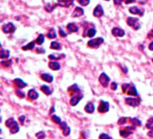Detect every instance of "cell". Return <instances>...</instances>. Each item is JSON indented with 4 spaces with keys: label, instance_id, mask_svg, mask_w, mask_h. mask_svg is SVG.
<instances>
[{
    "label": "cell",
    "instance_id": "1",
    "mask_svg": "<svg viewBox=\"0 0 153 139\" xmlns=\"http://www.w3.org/2000/svg\"><path fill=\"white\" fill-rule=\"evenodd\" d=\"M104 42V39L103 38H96V39H92V40H89L88 41V46L90 48H93V49H97L98 48L102 43Z\"/></svg>",
    "mask_w": 153,
    "mask_h": 139
},
{
    "label": "cell",
    "instance_id": "2",
    "mask_svg": "<svg viewBox=\"0 0 153 139\" xmlns=\"http://www.w3.org/2000/svg\"><path fill=\"white\" fill-rule=\"evenodd\" d=\"M127 24L134 30H139L141 28V22H139V19L135 17H129L127 19Z\"/></svg>",
    "mask_w": 153,
    "mask_h": 139
},
{
    "label": "cell",
    "instance_id": "3",
    "mask_svg": "<svg viewBox=\"0 0 153 139\" xmlns=\"http://www.w3.org/2000/svg\"><path fill=\"white\" fill-rule=\"evenodd\" d=\"M2 31L5 33H13L15 31V26L13 22H7L2 26Z\"/></svg>",
    "mask_w": 153,
    "mask_h": 139
},
{
    "label": "cell",
    "instance_id": "4",
    "mask_svg": "<svg viewBox=\"0 0 153 139\" xmlns=\"http://www.w3.org/2000/svg\"><path fill=\"white\" fill-rule=\"evenodd\" d=\"M98 80H99V83L102 84V86H103V87H108V84H109L110 79H109V77L106 75V74L102 73L101 75H99V78H98Z\"/></svg>",
    "mask_w": 153,
    "mask_h": 139
},
{
    "label": "cell",
    "instance_id": "5",
    "mask_svg": "<svg viewBox=\"0 0 153 139\" xmlns=\"http://www.w3.org/2000/svg\"><path fill=\"white\" fill-rule=\"evenodd\" d=\"M98 110L100 113H105V112L108 111V110H109V103L107 102V101H101L99 103V106H98Z\"/></svg>",
    "mask_w": 153,
    "mask_h": 139
},
{
    "label": "cell",
    "instance_id": "6",
    "mask_svg": "<svg viewBox=\"0 0 153 139\" xmlns=\"http://www.w3.org/2000/svg\"><path fill=\"white\" fill-rule=\"evenodd\" d=\"M134 128L135 126H127V128H124V129H121L120 130L121 136L124 137V138H126L127 136H129V135L133 133L132 129H134Z\"/></svg>",
    "mask_w": 153,
    "mask_h": 139
},
{
    "label": "cell",
    "instance_id": "7",
    "mask_svg": "<svg viewBox=\"0 0 153 139\" xmlns=\"http://www.w3.org/2000/svg\"><path fill=\"white\" fill-rule=\"evenodd\" d=\"M103 15H104V10H103V7H102L101 5H98V6L94 8V10H93V15H94L95 17L99 18V17H101Z\"/></svg>",
    "mask_w": 153,
    "mask_h": 139
},
{
    "label": "cell",
    "instance_id": "8",
    "mask_svg": "<svg viewBox=\"0 0 153 139\" xmlns=\"http://www.w3.org/2000/svg\"><path fill=\"white\" fill-rule=\"evenodd\" d=\"M125 102H126V104L130 105V106H132V107H136L140 104L141 100L136 99V98H126Z\"/></svg>",
    "mask_w": 153,
    "mask_h": 139
},
{
    "label": "cell",
    "instance_id": "9",
    "mask_svg": "<svg viewBox=\"0 0 153 139\" xmlns=\"http://www.w3.org/2000/svg\"><path fill=\"white\" fill-rule=\"evenodd\" d=\"M129 12L133 15H139L140 16H143L144 9H141L138 6H132L129 8Z\"/></svg>",
    "mask_w": 153,
    "mask_h": 139
},
{
    "label": "cell",
    "instance_id": "10",
    "mask_svg": "<svg viewBox=\"0 0 153 139\" xmlns=\"http://www.w3.org/2000/svg\"><path fill=\"white\" fill-rule=\"evenodd\" d=\"M73 4V0H57V6H63V7H69Z\"/></svg>",
    "mask_w": 153,
    "mask_h": 139
},
{
    "label": "cell",
    "instance_id": "11",
    "mask_svg": "<svg viewBox=\"0 0 153 139\" xmlns=\"http://www.w3.org/2000/svg\"><path fill=\"white\" fill-rule=\"evenodd\" d=\"M112 34L116 37H124L125 32L123 29H120V28H117V27H115L112 29Z\"/></svg>",
    "mask_w": 153,
    "mask_h": 139
},
{
    "label": "cell",
    "instance_id": "12",
    "mask_svg": "<svg viewBox=\"0 0 153 139\" xmlns=\"http://www.w3.org/2000/svg\"><path fill=\"white\" fill-rule=\"evenodd\" d=\"M83 15H84V10L82 9V7H80V6H77V7L74 8V11H73V14H72V16L73 17H80Z\"/></svg>",
    "mask_w": 153,
    "mask_h": 139
},
{
    "label": "cell",
    "instance_id": "13",
    "mask_svg": "<svg viewBox=\"0 0 153 139\" xmlns=\"http://www.w3.org/2000/svg\"><path fill=\"white\" fill-rule=\"evenodd\" d=\"M48 67L50 68V69L54 70V71H57V70L60 69L61 66L58 62H57V61H51V62H49V64H48Z\"/></svg>",
    "mask_w": 153,
    "mask_h": 139
},
{
    "label": "cell",
    "instance_id": "14",
    "mask_svg": "<svg viewBox=\"0 0 153 139\" xmlns=\"http://www.w3.org/2000/svg\"><path fill=\"white\" fill-rule=\"evenodd\" d=\"M28 97L30 98L31 100H36L37 98L39 97V94L38 91L34 89H31L28 91Z\"/></svg>",
    "mask_w": 153,
    "mask_h": 139
},
{
    "label": "cell",
    "instance_id": "15",
    "mask_svg": "<svg viewBox=\"0 0 153 139\" xmlns=\"http://www.w3.org/2000/svg\"><path fill=\"white\" fill-rule=\"evenodd\" d=\"M66 28H67V30L70 31V32H76V31H78V30H79L78 26H77L75 24H73V22L68 24L67 26H66Z\"/></svg>",
    "mask_w": 153,
    "mask_h": 139
},
{
    "label": "cell",
    "instance_id": "16",
    "mask_svg": "<svg viewBox=\"0 0 153 139\" xmlns=\"http://www.w3.org/2000/svg\"><path fill=\"white\" fill-rule=\"evenodd\" d=\"M14 83L15 84V85L17 86V87L19 88H24L27 86V84L26 83H24L23 81L22 80V79L20 78H15V80H14Z\"/></svg>",
    "mask_w": 153,
    "mask_h": 139
},
{
    "label": "cell",
    "instance_id": "17",
    "mask_svg": "<svg viewBox=\"0 0 153 139\" xmlns=\"http://www.w3.org/2000/svg\"><path fill=\"white\" fill-rule=\"evenodd\" d=\"M82 95H77V96H73V97H72L71 101H70V104L72 105V106H76L77 103L79 102V101L82 100Z\"/></svg>",
    "mask_w": 153,
    "mask_h": 139
},
{
    "label": "cell",
    "instance_id": "18",
    "mask_svg": "<svg viewBox=\"0 0 153 139\" xmlns=\"http://www.w3.org/2000/svg\"><path fill=\"white\" fill-rule=\"evenodd\" d=\"M126 94H129V95L136 96L137 94H138V92H137V90H136V88H135V86L133 85V84H131V85H130V87L128 88L127 91H126Z\"/></svg>",
    "mask_w": 153,
    "mask_h": 139
},
{
    "label": "cell",
    "instance_id": "19",
    "mask_svg": "<svg viewBox=\"0 0 153 139\" xmlns=\"http://www.w3.org/2000/svg\"><path fill=\"white\" fill-rule=\"evenodd\" d=\"M41 79L44 80L47 83H52L53 82V76L49 74H42L41 75Z\"/></svg>",
    "mask_w": 153,
    "mask_h": 139
},
{
    "label": "cell",
    "instance_id": "20",
    "mask_svg": "<svg viewBox=\"0 0 153 139\" xmlns=\"http://www.w3.org/2000/svg\"><path fill=\"white\" fill-rule=\"evenodd\" d=\"M84 110H85V111L88 112V113H93V112H94V110H95L94 104H93L92 102H89V103H88V104L85 106Z\"/></svg>",
    "mask_w": 153,
    "mask_h": 139
},
{
    "label": "cell",
    "instance_id": "21",
    "mask_svg": "<svg viewBox=\"0 0 153 139\" xmlns=\"http://www.w3.org/2000/svg\"><path fill=\"white\" fill-rule=\"evenodd\" d=\"M96 29L95 28H90L89 30L87 31V32L84 34V36H87V37H90V38H92V37H94L95 35H96Z\"/></svg>",
    "mask_w": 153,
    "mask_h": 139
},
{
    "label": "cell",
    "instance_id": "22",
    "mask_svg": "<svg viewBox=\"0 0 153 139\" xmlns=\"http://www.w3.org/2000/svg\"><path fill=\"white\" fill-rule=\"evenodd\" d=\"M56 6H57V4L53 5V4H51V3H47V4H46L45 6H44V9H45L47 12H48V13H50V12H52L54 9H55Z\"/></svg>",
    "mask_w": 153,
    "mask_h": 139
},
{
    "label": "cell",
    "instance_id": "23",
    "mask_svg": "<svg viewBox=\"0 0 153 139\" xmlns=\"http://www.w3.org/2000/svg\"><path fill=\"white\" fill-rule=\"evenodd\" d=\"M19 130H20V128H19V125L18 123L15 121V124L13 125V126L10 128V132H11V134H16L19 132Z\"/></svg>",
    "mask_w": 153,
    "mask_h": 139
},
{
    "label": "cell",
    "instance_id": "24",
    "mask_svg": "<svg viewBox=\"0 0 153 139\" xmlns=\"http://www.w3.org/2000/svg\"><path fill=\"white\" fill-rule=\"evenodd\" d=\"M50 49H52V50H61L62 45L57 41H53L50 44Z\"/></svg>",
    "mask_w": 153,
    "mask_h": 139
},
{
    "label": "cell",
    "instance_id": "25",
    "mask_svg": "<svg viewBox=\"0 0 153 139\" xmlns=\"http://www.w3.org/2000/svg\"><path fill=\"white\" fill-rule=\"evenodd\" d=\"M47 37H48L49 39L57 38V31H56V30L54 29V28H51V29L49 30V31L47 32Z\"/></svg>",
    "mask_w": 153,
    "mask_h": 139
},
{
    "label": "cell",
    "instance_id": "26",
    "mask_svg": "<svg viewBox=\"0 0 153 139\" xmlns=\"http://www.w3.org/2000/svg\"><path fill=\"white\" fill-rule=\"evenodd\" d=\"M68 91L71 92V94H77V92H79L80 91V89H79V87L77 86V84H73V85H72L71 87L68 88Z\"/></svg>",
    "mask_w": 153,
    "mask_h": 139
},
{
    "label": "cell",
    "instance_id": "27",
    "mask_svg": "<svg viewBox=\"0 0 153 139\" xmlns=\"http://www.w3.org/2000/svg\"><path fill=\"white\" fill-rule=\"evenodd\" d=\"M10 55V51L9 50H4L2 49L1 50V52H0V57L1 59H7Z\"/></svg>",
    "mask_w": 153,
    "mask_h": 139
},
{
    "label": "cell",
    "instance_id": "28",
    "mask_svg": "<svg viewBox=\"0 0 153 139\" xmlns=\"http://www.w3.org/2000/svg\"><path fill=\"white\" fill-rule=\"evenodd\" d=\"M34 46H35V42H33V41H31V42H30V43H28L27 45H25V46H23L22 47V50H33L34 49Z\"/></svg>",
    "mask_w": 153,
    "mask_h": 139
},
{
    "label": "cell",
    "instance_id": "29",
    "mask_svg": "<svg viewBox=\"0 0 153 139\" xmlns=\"http://www.w3.org/2000/svg\"><path fill=\"white\" fill-rule=\"evenodd\" d=\"M66 57V55L65 54H61V55H49L48 56V59H52V60H57V59H62L63 57Z\"/></svg>",
    "mask_w": 153,
    "mask_h": 139
},
{
    "label": "cell",
    "instance_id": "30",
    "mask_svg": "<svg viewBox=\"0 0 153 139\" xmlns=\"http://www.w3.org/2000/svg\"><path fill=\"white\" fill-rule=\"evenodd\" d=\"M44 40H45V36H44V34H40L36 40V43L39 44V45H41L44 42Z\"/></svg>",
    "mask_w": 153,
    "mask_h": 139
},
{
    "label": "cell",
    "instance_id": "31",
    "mask_svg": "<svg viewBox=\"0 0 153 139\" xmlns=\"http://www.w3.org/2000/svg\"><path fill=\"white\" fill-rule=\"evenodd\" d=\"M40 89H41V91H43L45 94H47V95H49V94H51V91H50V89H49L48 86L43 85V86H41V88H40Z\"/></svg>",
    "mask_w": 153,
    "mask_h": 139
},
{
    "label": "cell",
    "instance_id": "32",
    "mask_svg": "<svg viewBox=\"0 0 153 139\" xmlns=\"http://www.w3.org/2000/svg\"><path fill=\"white\" fill-rule=\"evenodd\" d=\"M131 123L133 125V126H141L142 125V122H141L140 120H139L138 119H131Z\"/></svg>",
    "mask_w": 153,
    "mask_h": 139
},
{
    "label": "cell",
    "instance_id": "33",
    "mask_svg": "<svg viewBox=\"0 0 153 139\" xmlns=\"http://www.w3.org/2000/svg\"><path fill=\"white\" fill-rule=\"evenodd\" d=\"M15 119L11 118V119H7V120H6V126H8V128H11V126L15 124Z\"/></svg>",
    "mask_w": 153,
    "mask_h": 139
},
{
    "label": "cell",
    "instance_id": "34",
    "mask_svg": "<svg viewBox=\"0 0 153 139\" xmlns=\"http://www.w3.org/2000/svg\"><path fill=\"white\" fill-rule=\"evenodd\" d=\"M146 128H149V129H153V118H150V119L148 120L147 124H146Z\"/></svg>",
    "mask_w": 153,
    "mask_h": 139
},
{
    "label": "cell",
    "instance_id": "35",
    "mask_svg": "<svg viewBox=\"0 0 153 139\" xmlns=\"http://www.w3.org/2000/svg\"><path fill=\"white\" fill-rule=\"evenodd\" d=\"M52 120H53L55 123H57V124H58V125H60L61 123H62V121H61V119L59 117H57V115L52 116Z\"/></svg>",
    "mask_w": 153,
    "mask_h": 139
},
{
    "label": "cell",
    "instance_id": "36",
    "mask_svg": "<svg viewBox=\"0 0 153 139\" xmlns=\"http://www.w3.org/2000/svg\"><path fill=\"white\" fill-rule=\"evenodd\" d=\"M91 2V0H79V3H80L81 6H86L90 4Z\"/></svg>",
    "mask_w": 153,
    "mask_h": 139
},
{
    "label": "cell",
    "instance_id": "37",
    "mask_svg": "<svg viewBox=\"0 0 153 139\" xmlns=\"http://www.w3.org/2000/svg\"><path fill=\"white\" fill-rule=\"evenodd\" d=\"M36 136L38 137L39 139H43L45 137V133L43 131H40V132H38L36 134Z\"/></svg>",
    "mask_w": 153,
    "mask_h": 139
},
{
    "label": "cell",
    "instance_id": "38",
    "mask_svg": "<svg viewBox=\"0 0 153 139\" xmlns=\"http://www.w3.org/2000/svg\"><path fill=\"white\" fill-rule=\"evenodd\" d=\"M15 94H17V96H18L19 98H24V94H23V91H20V90H16L15 91Z\"/></svg>",
    "mask_w": 153,
    "mask_h": 139
},
{
    "label": "cell",
    "instance_id": "39",
    "mask_svg": "<svg viewBox=\"0 0 153 139\" xmlns=\"http://www.w3.org/2000/svg\"><path fill=\"white\" fill-rule=\"evenodd\" d=\"M130 85H131V84H123L122 89H123V91H124V92H125V94H126V91H127L128 88L130 87Z\"/></svg>",
    "mask_w": 153,
    "mask_h": 139
},
{
    "label": "cell",
    "instance_id": "40",
    "mask_svg": "<svg viewBox=\"0 0 153 139\" xmlns=\"http://www.w3.org/2000/svg\"><path fill=\"white\" fill-rule=\"evenodd\" d=\"M99 139H111V137H110L108 135H107V134L103 133L99 135Z\"/></svg>",
    "mask_w": 153,
    "mask_h": 139
},
{
    "label": "cell",
    "instance_id": "41",
    "mask_svg": "<svg viewBox=\"0 0 153 139\" xmlns=\"http://www.w3.org/2000/svg\"><path fill=\"white\" fill-rule=\"evenodd\" d=\"M70 132H71V129H70L69 126H67L66 129L63 130V134H64V135H66H66H70Z\"/></svg>",
    "mask_w": 153,
    "mask_h": 139
},
{
    "label": "cell",
    "instance_id": "42",
    "mask_svg": "<svg viewBox=\"0 0 153 139\" xmlns=\"http://www.w3.org/2000/svg\"><path fill=\"white\" fill-rule=\"evenodd\" d=\"M127 118H121L120 119H119V121H118V124L119 125H124V123H126L127 122Z\"/></svg>",
    "mask_w": 153,
    "mask_h": 139
},
{
    "label": "cell",
    "instance_id": "43",
    "mask_svg": "<svg viewBox=\"0 0 153 139\" xmlns=\"http://www.w3.org/2000/svg\"><path fill=\"white\" fill-rule=\"evenodd\" d=\"M1 64H2V66H9L10 65L12 64V60H9V61H4L3 60L2 62H1Z\"/></svg>",
    "mask_w": 153,
    "mask_h": 139
},
{
    "label": "cell",
    "instance_id": "44",
    "mask_svg": "<svg viewBox=\"0 0 153 139\" xmlns=\"http://www.w3.org/2000/svg\"><path fill=\"white\" fill-rule=\"evenodd\" d=\"M59 34H60L61 37H66V36H67V33L65 32L61 27H59Z\"/></svg>",
    "mask_w": 153,
    "mask_h": 139
},
{
    "label": "cell",
    "instance_id": "45",
    "mask_svg": "<svg viewBox=\"0 0 153 139\" xmlns=\"http://www.w3.org/2000/svg\"><path fill=\"white\" fill-rule=\"evenodd\" d=\"M36 52L37 53H39V54H44L45 53V50L44 49H42V48H37L36 49Z\"/></svg>",
    "mask_w": 153,
    "mask_h": 139
},
{
    "label": "cell",
    "instance_id": "46",
    "mask_svg": "<svg viewBox=\"0 0 153 139\" xmlns=\"http://www.w3.org/2000/svg\"><path fill=\"white\" fill-rule=\"evenodd\" d=\"M59 126H60V128H61V129H63V130H64V129H66V128H67L68 126H67V124H66V122H62L60 125H59Z\"/></svg>",
    "mask_w": 153,
    "mask_h": 139
},
{
    "label": "cell",
    "instance_id": "47",
    "mask_svg": "<svg viewBox=\"0 0 153 139\" xmlns=\"http://www.w3.org/2000/svg\"><path fill=\"white\" fill-rule=\"evenodd\" d=\"M123 1L124 0H114V4L117 5V6H120V5H122Z\"/></svg>",
    "mask_w": 153,
    "mask_h": 139
},
{
    "label": "cell",
    "instance_id": "48",
    "mask_svg": "<svg viewBox=\"0 0 153 139\" xmlns=\"http://www.w3.org/2000/svg\"><path fill=\"white\" fill-rule=\"evenodd\" d=\"M24 119H25V116H21L20 118H19V120H20V123L22 125H23L24 124Z\"/></svg>",
    "mask_w": 153,
    "mask_h": 139
},
{
    "label": "cell",
    "instance_id": "49",
    "mask_svg": "<svg viewBox=\"0 0 153 139\" xmlns=\"http://www.w3.org/2000/svg\"><path fill=\"white\" fill-rule=\"evenodd\" d=\"M111 89H112V90H117V83H112V84H111Z\"/></svg>",
    "mask_w": 153,
    "mask_h": 139
},
{
    "label": "cell",
    "instance_id": "50",
    "mask_svg": "<svg viewBox=\"0 0 153 139\" xmlns=\"http://www.w3.org/2000/svg\"><path fill=\"white\" fill-rule=\"evenodd\" d=\"M124 1H125V4H132L135 2V0H124Z\"/></svg>",
    "mask_w": 153,
    "mask_h": 139
},
{
    "label": "cell",
    "instance_id": "51",
    "mask_svg": "<svg viewBox=\"0 0 153 139\" xmlns=\"http://www.w3.org/2000/svg\"><path fill=\"white\" fill-rule=\"evenodd\" d=\"M148 135L150 137H153V129H151L149 132H148Z\"/></svg>",
    "mask_w": 153,
    "mask_h": 139
},
{
    "label": "cell",
    "instance_id": "52",
    "mask_svg": "<svg viewBox=\"0 0 153 139\" xmlns=\"http://www.w3.org/2000/svg\"><path fill=\"white\" fill-rule=\"evenodd\" d=\"M149 50H153V41L149 45Z\"/></svg>",
    "mask_w": 153,
    "mask_h": 139
},
{
    "label": "cell",
    "instance_id": "53",
    "mask_svg": "<svg viewBox=\"0 0 153 139\" xmlns=\"http://www.w3.org/2000/svg\"><path fill=\"white\" fill-rule=\"evenodd\" d=\"M54 111H55V107H52V109H51V110H50V111H49V113H53V112Z\"/></svg>",
    "mask_w": 153,
    "mask_h": 139
},
{
    "label": "cell",
    "instance_id": "54",
    "mask_svg": "<svg viewBox=\"0 0 153 139\" xmlns=\"http://www.w3.org/2000/svg\"><path fill=\"white\" fill-rule=\"evenodd\" d=\"M149 36H152L153 37V32L152 33H149Z\"/></svg>",
    "mask_w": 153,
    "mask_h": 139
},
{
    "label": "cell",
    "instance_id": "55",
    "mask_svg": "<svg viewBox=\"0 0 153 139\" xmlns=\"http://www.w3.org/2000/svg\"><path fill=\"white\" fill-rule=\"evenodd\" d=\"M105 1H110V0H105Z\"/></svg>",
    "mask_w": 153,
    "mask_h": 139
},
{
    "label": "cell",
    "instance_id": "56",
    "mask_svg": "<svg viewBox=\"0 0 153 139\" xmlns=\"http://www.w3.org/2000/svg\"><path fill=\"white\" fill-rule=\"evenodd\" d=\"M152 62H153V59H152Z\"/></svg>",
    "mask_w": 153,
    "mask_h": 139
}]
</instances>
